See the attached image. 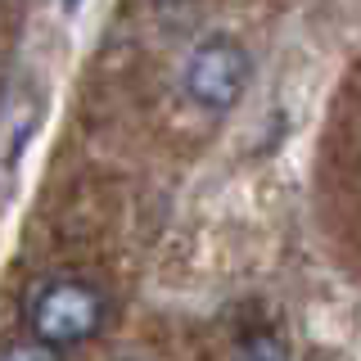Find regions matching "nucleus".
<instances>
[{
  "instance_id": "nucleus-1",
  "label": "nucleus",
  "mask_w": 361,
  "mask_h": 361,
  "mask_svg": "<svg viewBox=\"0 0 361 361\" xmlns=\"http://www.w3.org/2000/svg\"><path fill=\"white\" fill-rule=\"evenodd\" d=\"M109 325V293L99 280L63 271V276H45L32 285L27 302H23V330L27 338L54 348L68 357L73 348H86L104 334Z\"/></svg>"
},
{
  "instance_id": "nucleus-2",
  "label": "nucleus",
  "mask_w": 361,
  "mask_h": 361,
  "mask_svg": "<svg viewBox=\"0 0 361 361\" xmlns=\"http://www.w3.org/2000/svg\"><path fill=\"white\" fill-rule=\"evenodd\" d=\"M253 50L235 32H203L176 68V90L203 118H226L253 86Z\"/></svg>"
},
{
  "instance_id": "nucleus-3",
  "label": "nucleus",
  "mask_w": 361,
  "mask_h": 361,
  "mask_svg": "<svg viewBox=\"0 0 361 361\" xmlns=\"http://www.w3.org/2000/svg\"><path fill=\"white\" fill-rule=\"evenodd\" d=\"M235 361H289V348L276 330H248L235 343Z\"/></svg>"
},
{
  "instance_id": "nucleus-4",
  "label": "nucleus",
  "mask_w": 361,
  "mask_h": 361,
  "mask_svg": "<svg viewBox=\"0 0 361 361\" xmlns=\"http://www.w3.org/2000/svg\"><path fill=\"white\" fill-rule=\"evenodd\" d=\"M0 361H63L54 348L37 343V338H9V343H0Z\"/></svg>"
}]
</instances>
